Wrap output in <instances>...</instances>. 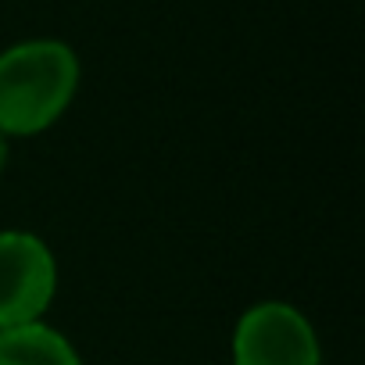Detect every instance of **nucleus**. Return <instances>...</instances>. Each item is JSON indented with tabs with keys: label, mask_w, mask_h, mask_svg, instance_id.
Here are the masks:
<instances>
[{
	"label": "nucleus",
	"mask_w": 365,
	"mask_h": 365,
	"mask_svg": "<svg viewBox=\"0 0 365 365\" xmlns=\"http://www.w3.org/2000/svg\"><path fill=\"white\" fill-rule=\"evenodd\" d=\"M79 54L65 40H22L0 51V133L8 140L51 129L79 93Z\"/></svg>",
	"instance_id": "f257e3e1"
},
{
	"label": "nucleus",
	"mask_w": 365,
	"mask_h": 365,
	"mask_svg": "<svg viewBox=\"0 0 365 365\" xmlns=\"http://www.w3.org/2000/svg\"><path fill=\"white\" fill-rule=\"evenodd\" d=\"M0 365H83V358L61 329L40 319L0 329Z\"/></svg>",
	"instance_id": "20e7f679"
},
{
	"label": "nucleus",
	"mask_w": 365,
	"mask_h": 365,
	"mask_svg": "<svg viewBox=\"0 0 365 365\" xmlns=\"http://www.w3.org/2000/svg\"><path fill=\"white\" fill-rule=\"evenodd\" d=\"M233 365H322V344L301 308L258 301L237 319Z\"/></svg>",
	"instance_id": "7ed1b4c3"
},
{
	"label": "nucleus",
	"mask_w": 365,
	"mask_h": 365,
	"mask_svg": "<svg viewBox=\"0 0 365 365\" xmlns=\"http://www.w3.org/2000/svg\"><path fill=\"white\" fill-rule=\"evenodd\" d=\"M58 294V258L36 233H0V329L40 322Z\"/></svg>",
	"instance_id": "f03ea898"
},
{
	"label": "nucleus",
	"mask_w": 365,
	"mask_h": 365,
	"mask_svg": "<svg viewBox=\"0 0 365 365\" xmlns=\"http://www.w3.org/2000/svg\"><path fill=\"white\" fill-rule=\"evenodd\" d=\"M8 158H11V140L0 133V175H4V168H8Z\"/></svg>",
	"instance_id": "39448f33"
}]
</instances>
